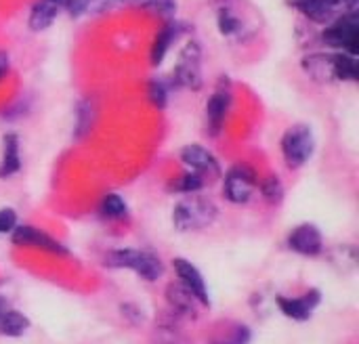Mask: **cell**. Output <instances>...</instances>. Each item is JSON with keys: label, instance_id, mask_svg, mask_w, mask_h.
Instances as JSON below:
<instances>
[{"label": "cell", "instance_id": "6da1fadb", "mask_svg": "<svg viewBox=\"0 0 359 344\" xmlns=\"http://www.w3.org/2000/svg\"><path fill=\"white\" fill-rule=\"evenodd\" d=\"M105 263L114 269H130L147 282H156L164 275L162 261L156 254L145 252V250H135V248L111 250L105 256Z\"/></svg>", "mask_w": 359, "mask_h": 344}, {"label": "cell", "instance_id": "7a4b0ae2", "mask_svg": "<svg viewBox=\"0 0 359 344\" xmlns=\"http://www.w3.org/2000/svg\"><path fill=\"white\" fill-rule=\"evenodd\" d=\"M313 149H316V137L307 124H294L282 137V156L286 166L292 170L305 166L313 156Z\"/></svg>", "mask_w": 359, "mask_h": 344}, {"label": "cell", "instance_id": "3957f363", "mask_svg": "<svg viewBox=\"0 0 359 344\" xmlns=\"http://www.w3.org/2000/svg\"><path fill=\"white\" fill-rule=\"evenodd\" d=\"M217 219V206L204 198L183 200L172 210V223L179 231H198Z\"/></svg>", "mask_w": 359, "mask_h": 344}, {"label": "cell", "instance_id": "277c9868", "mask_svg": "<svg viewBox=\"0 0 359 344\" xmlns=\"http://www.w3.org/2000/svg\"><path fill=\"white\" fill-rule=\"evenodd\" d=\"M322 42L339 48L347 55H355L359 53V19L355 11L345 13L341 17H334V21L322 32Z\"/></svg>", "mask_w": 359, "mask_h": 344}, {"label": "cell", "instance_id": "5b68a950", "mask_svg": "<svg viewBox=\"0 0 359 344\" xmlns=\"http://www.w3.org/2000/svg\"><path fill=\"white\" fill-rule=\"evenodd\" d=\"M202 48L198 42H187L183 50L179 53L177 65H175V82H179L185 88L200 90L202 88Z\"/></svg>", "mask_w": 359, "mask_h": 344}, {"label": "cell", "instance_id": "8992f818", "mask_svg": "<svg viewBox=\"0 0 359 344\" xmlns=\"http://www.w3.org/2000/svg\"><path fill=\"white\" fill-rule=\"evenodd\" d=\"M257 187V174L246 164H236L225 174L223 193L231 204H246Z\"/></svg>", "mask_w": 359, "mask_h": 344}, {"label": "cell", "instance_id": "52a82bcc", "mask_svg": "<svg viewBox=\"0 0 359 344\" xmlns=\"http://www.w3.org/2000/svg\"><path fill=\"white\" fill-rule=\"evenodd\" d=\"M231 88H229V80L221 78L217 90L210 95L208 103H206V126L210 130V135H219L221 128H223V122L229 113V107H231Z\"/></svg>", "mask_w": 359, "mask_h": 344}, {"label": "cell", "instance_id": "ba28073f", "mask_svg": "<svg viewBox=\"0 0 359 344\" xmlns=\"http://www.w3.org/2000/svg\"><path fill=\"white\" fill-rule=\"evenodd\" d=\"M181 162L191 168L194 172H198L202 179H217L221 177V166L217 162V158L202 145L198 143H191V145H185L181 149Z\"/></svg>", "mask_w": 359, "mask_h": 344}, {"label": "cell", "instance_id": "9c48e42d", "mask_svg": "<svg viewBox=\"0 0 359 344\" xmlns=\"http://www.w3.org/2000/svg\"><path fill=\"white\" fill-rule=\"evenodd\" d=\"M11 235H13V244H17V246H36V248H42L53 254H67V250L57 240H53L48 233H44L36 227H29V225L17 227L15 225Z\"/></svg>", "mask_w": 359, "mask_h": 344}, {"label": "cell", "instance_id": "30bf717a", "mask_svg": "<svg viewBox=\"0 0 359 344\" xmlns=\"http://www.w3.org/2000/svg\"><path fill=\"white\" fill-rule=\"evenodd\" d=\"M288 246L303 256H318L322 252V233L316 225L303 223L290 231Z\"/></svg>", "mask_w": 359, "mask_h": 344}, {"label": "cell", "instance_id": "8fae6325", "mask_svg": "<svg viewBox=\"0 0 359 344\" xmlns=\"http://www.w3.org/2000/svg\"><path fill=\"white\" fill-rule=\"evenodd\" d=\"M322 294L318 290H309L307 294L299 296V298H286V296H278V307L280 311L294 319V322H307L311 317V313L316 311V307L320 305Z\"/></svg>", "mask_w": 359, "mask_h": 344}, {"label": "cell", "instance_id": "7c38bea8", "mask_svg": "<svg viewBox=\"0 0 359 344\" xmlns=\"http://www.w3.org/2000/svg\"><path fill=\"white\" fill-rule=\"evenodd\" d=\"M172 267H175V271H177L179 282L198 298V303L208 305L210 301H208V292H206V282H204L202 273L196 269V265H191V263L185 261V259H175V261H172Z\"/></svg>", "mask_w": 359, "mask_h": 344}, {"label": "cell", "instance_id": "4fadbf2b", "mask_svg": "<svg viewBox=\"0 0 359 344\" xmlns=\"http://www.w3.org/2000/svg\"><path fill=\"white\" fill-rule=\"evenodd\" d=\"M166 301L170 305V309L181 315V317H189L196 319L198 317V307H196V296L179 282V284H170L166 288Z\"/></svg>", "mask_w": 359, "mask_h": 344}, {"label": "cell", "instance_id": "5bb4252c", "mask_svg": "<svg viewBox=\"0 0 359 344\" xmlns=\"http://www.w3.org/2000/svg\"><path fill=\"white\" fill-rule=\"evenodd\" d=\"M181 29H183V25H181L179 21H172V19H170L162 29H160V34L156 36L154 46H151V65H154V67L162 65V61L166 59V55H168L170 46H172V44H175V40L179 38Z\"/></svg>", "mask_w": 359, "mask_h": 344}, {"label": "cell", "instance_id": "9a60e30c", "mask_svg": "<svg viewBox=\"0 0 359 344\" xmlns=\"http://www.w3.org/2000/svg\"><path fill=\"white\" fill-rule=\"evenodd\" d=\"M21 170L19 139L15 132L4 135L2 139V160H0V179H11Z\"/></svg>", "mask_w": 359, "mask_h": 344}, {"label": "cell", "instance_id": "2e32d148", "mask_svg": "<svg viewBox=\"0 0 359 344\" xmlns=\"http://www.w3.org/2000/svg\"><path fill=\"white\" fill-rule=\"evenodd\" d=\"M290 4L316 23H330L339 13L328 0H290Z\"/></svg>", "mask_w": 359, "mask_h": 344}, {"label": "cell", "instance_id": "e0dca14e", "mask_svg": "<svg viewBox=\"0 0 359 344\" xmlns=\"http://www.w3.org/2000/svg\"><path fill=\"white\" fill-rule=\"evenodd\" d=\"M303 67L305 71L318 80V82H334V61H332V55H326V53H320V55H309L303 59Z\"/></svg>", "mask_w": 359, "mask_h": 344}, {"label": "cell", "instance_id": "ac0fdd59", "mask_svg": "<svg viewBox=\"0 0 359 344\" xmlns=\"http://www.w3.org/2000/svg\"><path fill=\"white\" fill-rule=\"evenodd\" d=\"M59 11H61V6L57 2H53V0H38L32 6V11H29V19H27L29 29L42 32V29L50 27Z\"/></svg>", "mask_w": 359, "mask_h": 344}, {"label": "cell", "instance_id": "d6986e66", "mask_svg": "<svg viewBox=\"0 0 359 344\" xmlns=\"http://www.w3.org/2000/svg\"><path fill=\"white\" fill-rule=\"evenodd\" d=\"M332 61H334V80H341V82L359 80V63L355 55L337 53L332 55Z\"/></svg>", "mask_w": 359, "mask_h": 344}, {"label": "cell", "instance_id": "ffe728a7", "mask_svg": "<svg viewBox=\"0 0 359 344\" xmlns=\"http://www.w3.org/2000/svg\"><path fill=\"white\" fill-rule=\"evenodd\" d=\"M120 4V0H67L65 6L72 17H80L84 13H105Z\"/></svg>", "mask_w": 359, "mask_h": 344}, {"label": "cell", "instance_id": "44dd1931", "mask_svg": "<svg viewBox=\"0 0 359 344\" xmlns=\"http://www.w3.org/2000/svg\"><path fill=\"white\" fill-rule=\"evenodd\" d=\"M29 328V322L23 313L8 309L2 317H0V334L4 336H21L25 330Z\"/></svg>", "mask_w": 359, "mask_h": 344}, {"label": "cell", "instance_id": "7402d4cb", "mask_svg": "<svg viewBox=\"0 0 359 344\" xmlns=\"http://www.w3.org/2000/svg\"><path fill=\"white\" fill-rule=\"evenodd\" d=\"M99 212H101V216H105V219H122V216H126L128 208H126V202H124L122 195H118V193H107V195L101 200Z\"/></svg>", "mask_w": 359, "mask_h": 344}, {"label": "cell", "instance_id": "603a6c76", "mask_svg": "<svg viewBox=\"0 0 359 344\" xmlns=\"http://www.w3.org/2000/svg\"><path fill=\"white\" fill-rule=\"evenodd\" d=\"M202 187H204V179L198 172H194V170L181 174L177 181L170 183V191H177V193H196Z\"/></svg>", "mask_w": 359, "mask_h": 344}, {"label": "cell", "instance_id": "cb8c5ba5", "mask_svg": "<svg viewBox=\"0 0 359 344\" xmlns=\"http://www.w3.org/2000/svg\"><path fill=\"white\" fill-rule=\"evenodd\" d=\"M259 189H261L263 198H265L267 202H271V204H280V202H282V198H284L282 181H280L276 174H269L267 179H263V181H261V185H259Z\"/></svg>", "mask_w": 359, "mask_h": 344}, {"label": "cell", "instance_id": "d4e9b609", "mask_svg": "<svg viewBox=\"0 0 359 344\" xmlns=\"http://www.w3.org/2000/svg\"><path fill=\"white\" fill-rule=\"evenodd\" d=\"M147 97H149V103H151L154 107L164 109V107H166V103H168V86H166L162 80L154 78V80H149Z\"/></svg>", "mask_w": 359, "mask_h": 344}, {"label": "cell", "instance_id": "484cf974", "mask_svg": "<svg viewBox=\"0 0 359 344\" xmlns=\"http://www.w3.org/2000/svg\"><path fill=\"white\" fill-rule=\"evenodd\" d=\"M93 116H95L93 105L82 103V105L78 107V120H76V137H78V139H82V137L90 130V126H93Z\"/></svg>", "mask_w": 359, "mask_h": 344}, {"label": "cell", "instance_id": "4316f807", "mask_svg": "<svg viewBox=\"0 0 359 344\" xmlns=\"http://www.w3.org/2000/svg\"><path fill=\"white\" fill-rule=\"evenodd\" d=\"M217 25H219V32H221L223 36H233V34L240 29V21H238V17H236L229 8H221V11H219Z\"/></svg>", "mask_w": 359, "mask_h": 344}, {"label": "cell", "instance_id": "83f0119b", "mask_svg": "<svg viewBox=\"0 0 359 344\" xmlns=\"http://www.w3.org/2000/svg\"><path fill=\"white\" fill-rule=\"evenodd\" d=\"M143 6L156 15L166 17V19H172L177 13V0H145Z\"/></svg>", "mask_w": 359, "mask_h": 344}, {"label": "cell", "instance_id": "f1b7e54d", "mask_svg": "<svg viewBox=\"0 0 359 344\" xmlns=\"http://www.w3.org/2000/svg\"><path fill=\"white\" fill-rule=\"evenodd\" d=\"M17 225V214L13 208H2L0 210V235L2 233H11Z\"/></svg>", "mask_w": 359, "mask_h": 344}, {"label": "cell", "instance_id": "f546056e", "mask_svg": "<svg viewBox=\"0 0 359 344\" xmlns=\"http://www.w3.org/2000/svg\"><path fill=\"white\" fill-rule=\"evenodd\" d=\"M8 74V55L0 53V80Z\"/></svg>", "mask_w": 359, "mask_h": 344}, {"label": "cell", "instance_id": "4dcf8cb0", "mask_svg": "<svg viewBox=\"0 0 359 344\" xmlns=\"http://www.w3.org/2000/svg\"><path fill=\"white\" fill-rule=\"evenodd\" d=\"M8 309H11V307H8L6 298H2V296H0V317H2V315H4V313L8 311Z\"/></svg>", "mask_w": 359, "mask_h": 344}, {"label": "cell", "instance_id": "1f68e13d", "mask_svg": "<svg viewBox=\"0 0 359 344\" xmlns=\"http://www.w3.org/2000/svg\"><path fill=\"white\" fill-rule=\"evenodd\" d=\"M53 2H57L59 6H65V2H67V0H53Z\"/></svg>", "mask_w": 359, "mask_h": 344}]
</instances>
